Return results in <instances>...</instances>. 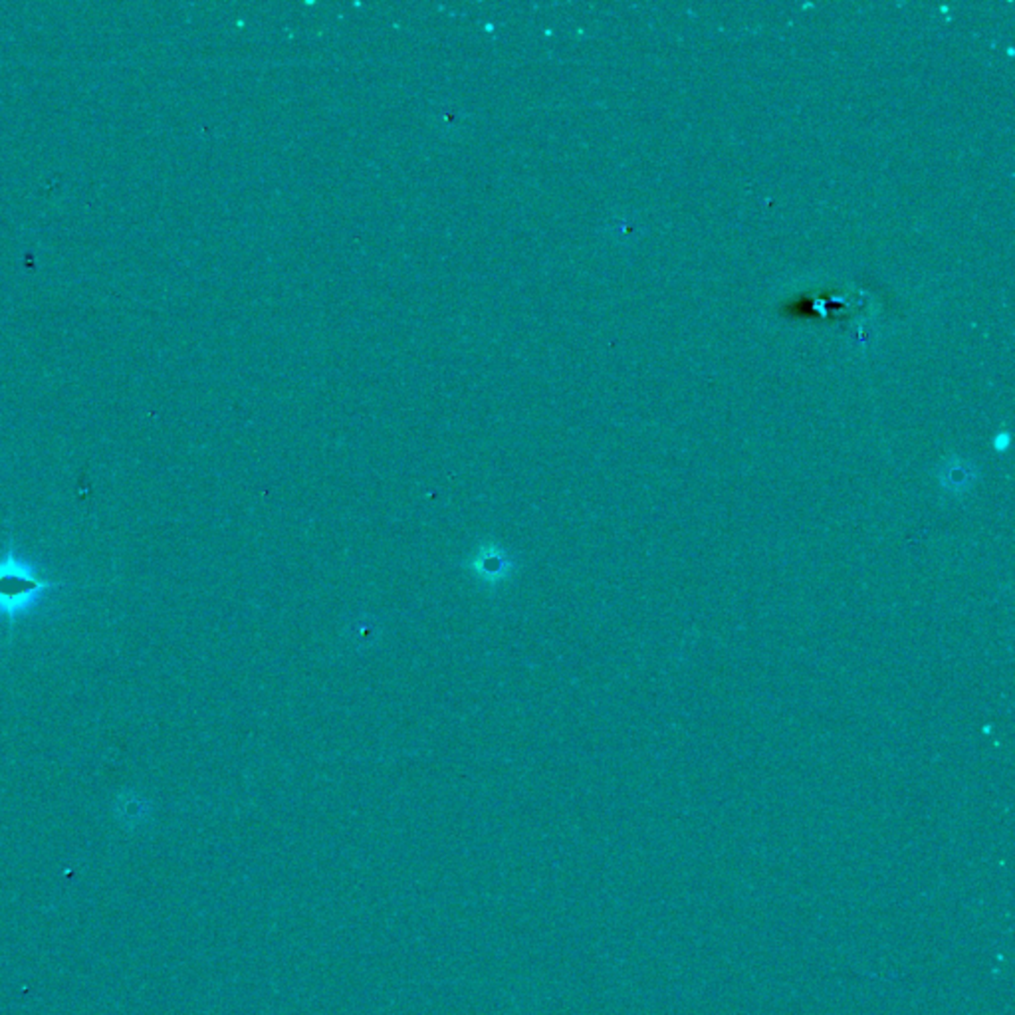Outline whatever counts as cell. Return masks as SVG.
<instances>
[{"instance_id":"cell-1","label":"cell","mask_w":1015,"mask_h":1015,"mask_svg":"<svg viewBox=\"0 0 1015 1015\" xmlns=\"http://www.w3.org/2000/svg\"><path fill=\"white\" fill-rule=\"evenodd\" d=\"M468 567L476 576V579L482 581L484 585L496 587L500 585L502 581L512 577L516 569V561L508 556L502 548L482 546L473 558V561H470Z\"/></svg>"},{"instance_id":"cell-2","label":"cell","mask_w":1015,"mask_h":1015,"mask_svg":"<svg viewBox=\"0 0 1015 1015\" xmlns=\"http://www.w3.org/2000/svg\"><path fill=\"white\" fill-rule=\"evenodd\" d=\"M40 587H46L44 581L22 574L14 566L0 567V603L8 609H14L22 599L30 597Z\"/></svg>"}]
</instances>
